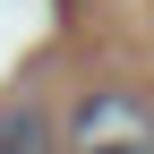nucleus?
I'll return each mask as SVG.
<instances>
[{
  "label": "nucleus",
  "instance_id": "f257e3e1",
  "mask_svg": "<svg viewBox=\"0 0 154 154\" xmlns=\"http://www.w3.org/2000/svg\"><path fill=\"white\" fill-rule=\"evenodd\" d=\"M69 154H154V111L137 94H86L69 111Z\"/></svg>",
  "mask_w": 154,
  "mask_h": 154
},
{
  "label": "nucleus",
  "instance_id": "f03ea898",
  "mask_svg": "<svg viewBox=\"0 0 154 154\" xmlns=\"http://www.w3.org/2000/svg\"><path fill=\"white\" fill-rule=\"evenodd\" d=\"M0 154H60V137L34 103H0Z\"/></svg>",
  "mask_w": 154,
  "mask_h": 154
}]
</instances>
